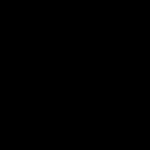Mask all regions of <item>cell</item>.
Here are the masks:
<instances>
[]
</instances>
